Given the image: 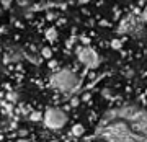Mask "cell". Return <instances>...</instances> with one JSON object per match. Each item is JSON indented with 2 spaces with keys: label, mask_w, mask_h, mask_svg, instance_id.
I'll return each mask as SVG.
<instances>
[{
  "label": "cell",
  "mask_w": 147,
  "mask_h": 142,
  "mask_svg": "<svg viewBox=\"0 0 147 142\" xmlns=\"http://www.w3.org/2000/svg\"><path fill=\"white\" fill-rule=\"evenodd\" d=\"M51 85L57 92H72L79 85V75L70 69H62L51 75Z\"/></svg>",
  "instance_id": "obj_1"
},
{
  "label": "cell",
  "mask_w": 147,
  "mask_h": 142,
  "mask_svg": "<svg viewBox=\"0 0 147 142\" xmlns=\"http://www.w3.org/2000/svg\"><path fill=\"white\" fill-rule=\"evenodd\" d=\"M77 57L85 67H96L98 62H100V57L98 54L95 52L92 47H80L77 51Z\"/></svg>",
  "instance_id": "obj_3"
},
{
  "label": "cell",
  "mask_w": 147,
  "mask_h": 142,
  "mask_svg": "<svg viewBox=\"0 0 147 142\" xmlns=\"http://www.w3.org/2000/svg\"><path fill=\"white\" fill-rule=\"evenodd\" d=\"M142 21L147 25V7H146V10H144V13H142Z\"/></svg>",
  "instance_id": "obj_6"
},
{
  "label": "cell",
  "mask_w": 147,
  "mask_h": 142,
  "mask_svg": "<svg viewBox=\"0 0 147 142\" xmlns=\"http://www.w3.org/2000/svg\"><path fill=\"white\" fill-rule=\"evenodd\" d=\"M67 122V116L59 108H49L44 113V124L49 129H62Z\"/></svg>",
  "instance_id": "obj_2"
},
{
  "label": "cell",
  "mask_w": 147,
  "mask_h": 142,
  "mask_svg": "<svg viewBox=\"0 0 147 142\" xmlns=\"http://www.w3.org/2000/svg\"><path fill=\"white\" fill-rule=\"evenodd\" d=\"M72 134L74 136H82L84 134V126H74V129H72Z\"/></svg>",
  "instance_id": "obj_5"
},
{
  "label": "cell",
  "mask_w": 147,
  "mask_h": 142,
  "mask_svg": "<svg viewBox=\"0 0 147 142\" xmlns=\"http://www.w3.org/2000/svg\"><path fill=\"white\" fill-rule=\"evenodd\" d=\"M121 31L127 33V34H132V36H137L141 34V31L144 30V21H139L136 16H129L123 21V25L119 28Z\"/></svg>",
  "instance_id": "obj_4"
}]
</instances>
